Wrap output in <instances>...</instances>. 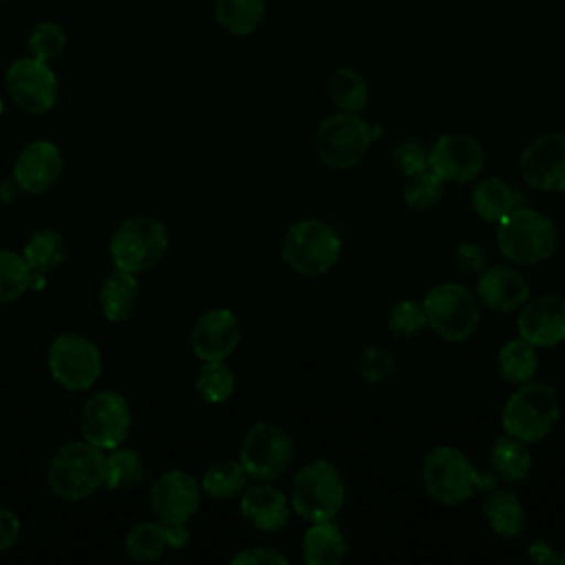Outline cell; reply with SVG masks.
<instances>
[{
    "mask_svg": "<svg viewBox=\"0 0 565 565\" xmlns=\"http://www.w3.org/2000/svg\"><path fill=\"white\" fill-rule=\"evenodd\" d=\"M422 483L435 501L457 505L470 499L477 490L490 492L497 486V477L494 472L477 470L461 450L437 446L424 457Z\"/></svg>",
    "mask_w": 565,
    "mask_h": 565,
    "instance_id": "1",
    "label": "cell"
},
{
    "mask_svg": "<svg viewBox=\"0 0 565 565\" xmlns=\"http://www.w3.org/2000/svg\"><path fill=\"white\" fill-rule=\"evenodd\" d=\"M106 452L86 439L62 444L46 468L51 492L64 501H82L104 483Z\"/></svg>",
    "mask_w": 565,
    "mask_h": 565,
    "instance_id": "2",
    "label": "cell"
},
{
    "mask_svg": "<svg viewBox=\"0 0 565 565\" xmlns=\"http://www.w3.org/2000/svg\"><path fill=\"white\" fill-rule=\"evenodd\" d=\"M497 245L510 263L539 265L556 252L558 230L550 216L519 205L499 221Z\"/></svg>",
    "mask_w": 565,
    "mask_h": 565,
    "instance_id": "3",
    "label": "cell"
},
{
    "mask_svg": "<svg viewBox=\"0 0 565 565\" xmlns=\"http://www.w3.org/2000/svg\"><path fill=\"white\" fill-rule=\"evenodd\" d=\"M377 135H382L380 126H371L358 113L338 110L318 124L313 148L324 166L347 170L362 161Z\"/></svg>",
    "mask_w": 565,
    "mask_h": 565,
    "instance_id": "4",
    "label": "cell"
},
{
    "mask_svg": "<svg viewBox=\"0 0 565 565\" xmlns=\"http://www.w3.org/2000/svg\"><path fill=\"white\" fill-rule=\"evenodd\" d=\"M342 241L320 218H302L287 227L280 241V256L287 267L302 276L327 274L340 258Z\"/></svg>",
    "mask_w": 565,
    "mask_h": 565,
    "instance_id": "5",
    "label": "cell"
},
{
    "mask_svg": "<svg viewBox=\"0 0 565 565\" xmlns=\"http://www.w3.org/2000/svg\"><path fill=\"white\" fill-rule=\"evenodd\" d=\"M561 406L556 391L547 382H525L505 399L501 426L525 444L539 441L554 428Z\"/></svg>",
    "mask_w": 565,
    "mask_h": 565,
    "instance_id": "6",
    "label": "cell"
},
{
    "mask_svg": "<svg viewBox=\"0 0 565 565\" xmlns=\"http://www.w3.org/2000/svg\"><path fill=\"white\" fill-rule=\"evenodd\" d=\"M166 225L148 214H137L119 223L110 236V260L117 269L141 274L152 269L168 249Z\"/></svg>",
    "mask_w": 565,
    "mask_h": 565,
    "instance_id": "7",
    "label": "cell"
},
{
    "mask_svg": "<svg viewBox=\"0 0 565 565\" xmlns=\"http://www.w3.org/2000/svg\"><path fill=\"white\" fill-rule=\"evenodd\" d=\"M344 505V481L327 459L305 463L291 483V508L298 516L316 523L331 521Z\"/></svg>",
    "mask_w": 565,
    "mask_h": 565,
    "instance_id": "8",
    "label": "cell"
},
{
    "mask_svg": "<svg viewBox=\"0 0 565 565\" xmlns=\"http://www.w3.org/2000/svg\"><path fill=\"white\" fill-rule=\"evenodd\" d=\"M428 327L448 342L468 340L481 320L479 302L472 291L459 282H441L433 287L424 300Z\"/></svg>",
    "mask_w": 565,
    "mask_h": 565,
    "instance_id": "9",
    "label": "cell"
},
{
    "mask_svg": "<svg viewBox=\"0 0 565 565\" xmlns=\"http://www.w3.org/2000/svg\"><path fill=\"white\" fill-rule=\"evenodd\" d=\"M46 366L51 377L66 391L90 388L104 369L99 347L82 333H60L46 355Z\"/></svg>",
    "mask_w": 565,
    "mask_h": 565,
    "instance_id": "10",
    "label": "cell"
},
{
    "mask_svg": "<svg viewBox=\"0 0 565 565\" xmlns=\"http://www.w3.org/2000/svg\"><path fill=\"white\" fill-rule=\"evenodd\" d=\"M294 457L291 437L271 422H256L243 435L238 461L254 481H274Z\"/></svg>",
    "mask_w": 565,
    "mask_h": 565,
    "instance_id": "11",
    "label": "cell"
},
{
    "mask_svg": "<svg viewBox=\"0 0 565 565\" xmlns=\"http://www.w3.org/2000/svg\"><path fill=\"white\" fill-rule=\"evenodd\" d=\"M132 428V411L128 399L117 391H97L93 393L79 413V430L82 439L93 446L113 450L121 446Z\"/></svg>",
    "mask_w": 565,
    "mask_h": 565,
    "instance_id": "12",
    "label": "cell"
},
{
    "mask_svg": "<svg viewBox=\"0 0 565 565\" xmlns=\"http://www.w3.org/2000/svg\"><path fill=\"white\" fill-rule=\"evenodd\" d=\"M4 84L11 102L29 115H44L57 104L60 84L49 62L20 57L7 68Z\"/></svg>",
    "mask_w": 565,
    "mask_h": 565,
    "instance_id": "13",
    "label": "cell"
},
{
    "mask_svg": "<svg viewBox=\"0 0 565 565\" xmlns=\"http://www.w3.org/2000/svg\"><path fill=\"white\" fill-rule=\"evenodd\" d=\"M486 150L477 137L468 132L441 135L428 150V168L446 183H466L481 174Z\"/></svg>",
    "mask_w": 565,
    "mask_h": 565,
    "instance_id": "14",
    "label": "cell"
},
{
    "mask_svg": "<svg viewBox=\"0 0 565 565\" xmlns=\"http://www.w3.org/2000/svg\"><path fill=\"white\" fill-rule=\"evenodd\" d=\"M523 181L543 192L565 190V132H543L532 139L519 159Z\"/></svg>",
    "mask_w": 565,
    "mask_h": 565,
    "instance_id": "15",
    "label": "cell"
},
{
    "mask_svg": "<svg viewBox=\"0 0 565 565\" xmlns=\"http://www.w3.org/2000/svg\"><path fill=\"white\" fill-rule=\"evenodd\" d=\"M148 499L157 521L188 523L201 503V483L185 470H168L152 483Z\"/></svg>",
    "mask_w": 565,
    "mask_h": 565,
    "instance_id": "16",
    "label": "cell"
},
{
    "mask_svg": "<svg viewBox=\"0 0 565 565\" xmlns=\"http://www.w3.org/2000/svg\"><path fill=\"white\" fill-rule=\"evenodd\" d=\"M241 342L238 318L230 309H207L190 331L192 353L201 362H225Z\"/></svg>",
    "mask_w": 565,
    "mask_h": 565,
    "instance_id": "17",
    "label": "cell"
},
{
    "mask_svg": "<svg viewBox=\"0 0 565 565\" xmlns=\"http://www.w3.org/2000/svg\"><path fill=\"white\" fill-rule=\"evenodd\" d=\"M516 331L536 349H547L565 340V298L541 294L521 305Z\"/></svg>",
    "mask_w": 565,
    "mask_h": 565,
    "instance_id": "18",
    "label": "cell"
},
{
    "mask_svg": "<svg viewBox=\"0 0 565 565\" xmlns=\"http://www.w3.org/2000/svg\"><path fill=\"white\" fill-rule=\"evenodd\" d=\"M64 170L60 148L49 139L29 141L15 157L13 179L26 194H44L51 190Z\"/></svg>",
    "mask_w": 565,
    "mask_h": 565,
    "instance_id": "19",
    "label": "cell"
},
{
    "mask_svg": "<svg viewBox=\"0 0 565 565\" xmlns=\"http://www.w3.org/2000/svg\"><path fill=\"white\" fill-rule=\"evenodd\" d=\"M190 543V530L185 523L141 521L132 525L124 539V550L130 561L152 563L159 561L166 550H181Z\"/></svg>",
    "mask_w": 565,
    "mask_h": 565,
    "instance_id": "20",
    "label": "cell"
},
{
    "mask_svg": "<svg viewBox=\"0 0 565 565\" xmlns=\"http://www.w3.org/2000/svg\"><path fill=\"white\" fill-rule=\"evenodd\" d=\"M477 296L488 309L510 313L521 309V305L530 298V287L519 269L494 265L479 274Z\"/></svg>",
    "mask_w": 565,
    "mask_h": 565,
    "instance_id": "21",
    "label": "cell"
},
{
    "mask_svg": "<svg viewBox=\"0 0 565 565\" xmlns=\"http://www.w3.org/2000/svg\"><path fill=\"white\" fill-rule=\"evenodd\" d=\"M241 514L263 532H276L289 521V499L269 481H256L241 492Z\"/></svg>",
    "mask_w": 565,
    "mask_h": 565,
    "instance_id": "22",
    "label": "cell"
},
{
    "mask_svg": "<svg viewBox=\"0 0 565 565\" xmlns=\"http://www.w3.org/2000/svg\"><path fill=\"white\" fill-rule=\"evenodd\" d=\"M139 298H141V289L137 282V274H130L117 267L102 280L99 294H97L99 311L108 322L128 320L137 311Z\"/></svg>",
    "mask_w": 565,
    "mask_h": 565,
    "instance_id": "23",
    "label": "cell"
},
{
    "mask_svg": "<svg viewBox=\"0 0 565 565\" xmlns=\"http://www.w3.org/2000/svg\"><path fill=\"white\" fill-rule=\"evenodd\" d=\"M347 554V541L331 521H316L302 534V561L307 565H335Z\"/></svg>",
    "mask_w": 565,
    "mask_h": 565,
    "instance_id": "24",
    "label": "cell"
},
{
    "mask_svg": "<svg viewBox=\"0 0 565 565\" xmlns=\"http://www.w3.org/2000/svg\"><path fill=\"white\" fill-rule=\"evenodd\" d=\"M470 203L479 218L499 223L514 207H519V192L503 179L486 177L475 185L470 194Z\"/></svg>",
    "mask_w": 565,
    "mask_h": 565,
    "instance_id": "25",
    "label": "cell"
},
{
    "mask_svg": "<svg viewBox=\"0 0 565 565\" xmlns=\"http://www.w3.org/2000/svg\"><path fill=\"white\" fill-rule=\"evenodd\" d=\"M22 258L26 260L29 269L33 271V276H46L51 271H55L64 258H66V241L64 236L53 230V227H42L35 230L24 247H22Z\"/></svg>",
    "mask_w": 565,
    "mask_h": 565,
    "instance_id": "26",
    "label": "cell"
},
{
    "mask_svg": "<svg viewBox=\"0 0 565 565\" xmlns=\"http://www.w3.org/2000/svg\"><path fill=\"white\" fill-rule=\"evenodd\" d=\"M483 516L497 536L514 539L525 527V510L519 497L510 490H490L483 503Z\"/></svg>",
    "mask_w": 565,
    "mask_h": 565,
    "instance_id": "27",
    "label": "cell"
},
{
    "mask_svg": "<svg viewBox=\"0 0 565 565\" xmlns=\"http://www.w3.org/2000/svg\"><path fill=\"white\" fill-rule=\"evenodd\" d=\"M530 450L525 441L503 435L499 437L490 448V468L497 479H503L508 483H519L530 475Z\"/></svg>",
    "mask_w": 565,
    "mask_h": 565,
    "instance_id": "28",
    "label": "cell"
},
{
    "mask_svg": "<svg viewBox=\"0 0 565 565\" xmlns=\"http://www.w3.org/2000/svg\"><path fill=\"white\" fill-rule=\"evenodd\" d=\"M539 366L536 347L523 340L521 335L514 340H508L497 355V371L499 377L508 384H525L534 377Z\"/></svg>",
    "mask_w": 565,
    "mask_h": 565,
    "instance_id": "29",
    "label": "cell"
},
{
    "mask_svg": "<svg viewBox=\"0 0 565 565\" xmlns=\"http://www.w3.org/2000/svg\"><path fill=\"white\" fill-rule=\"evenodd\" d=\"M146 466L141 452L135 448H113L106 450V466H104V483L106 490H130L143 481Z\"/></svg>",
    "mask_w": 565,
    "mask_h": 565,
    "instance_id": "30",
    "label": "cell"
},
{
    "mask_svg": "<svg viewBox=\"0 0 565 565\" xmlns=\"http://www.w3.org/2000/svg\"><path fill=\"white\" fill-rule=\"evenodd\" d=\"M214 18L227 33L249 35L265 18V0H214Z\"/></svg>",
    "mask_w": 565,
    "mask_h": 565,
    "instance_id": "31",
    "label": "cell"
},
{
    "mask_svg": "<svg viewBox=\"0 0 565 565\" xmlns=\"http://www.w3.org/2000/svg\"><path fill=\"white\" fill-rule=\"evenodd\" d=\"M329 97L333 106L342 113H362L369 102V84L366 79L349 66H340L329 75L327 82Z\"/></svg>",
    "mask_w": 565,
    "mask_h": 565,
    "instance_id": "32",
    "label": "cell"
},
{
    "mask_svg": "<svg viewBox=\"0 0 565 565\" xmlns=\"http://www.w3.org/2000/svg\"><path fill=\"white\" fill-rule=\"evenodd\" d=\"M247 472L236 459H218L207 466L201 479V490L212 499H232L243 492Z\"/></svg>",
    "mask_w": 565,
    "mask_h": 565,
    "instance_id": "33",
    "label": "cell"
},
{
    "mask_svg": "<svg viewBox=\"0 0 565 565\" xmlns=\"http://www.w3.org/2000/svg\"><path fill=\"white\" fill-rule=\"evenodd\" d=\"M31 282L33 271L29 269L22 254L13 249H0V307L22 298Z\"/></svg>",
    "mask_w": 565,
    "mask_h": 565,
    "instance_id": "34",
    "label": "cell"
},
{
    "mask_svg": "<svg viewBox=\"0 0 565 565\" xmlns=\"http://www.w3.org/2000/svg\"><path fill=\"white\" fill-rule=\"evenodd\" d=\"M194 388L207 404H221L234 393V375L225 362H203Z\"/></svg>",
    "mask_w": 565,
    "mask_h": 565,
    "instance_id": "35",
    "label": "cell"
},
{
    "mask_svg": "<svg viewBox=\"0 0 565 565\" xmlns=\"http://www.w3.org/2000/svg\"><path fill=\"white\" fill-rule=\"evenodd\" d=\"M444 194V181L430 170L422 168L406 177L404 183V201L413 210H430L439 203Z\"/></svg>",
    "mask_w": 565,
    "mask_h": 565,
    "instance_id": "36",
    "label": "cell"
},
{
    "mask_svg": "<svg viewBox=\"0 0 565 565\" xmlns=\"http://www.w3.org/2000/svg\"><path fill=\"white\" fill-rule=\"evenodd\" d=\"M26 49H29V55L40 60V62H51L55 57H60L66 49V33L64 29L53 22V20H44V22H38L29 38H26Z\"/></svg>",
    "mask_w": 565,
    "mask_h": 565,
    "instance_id": "37",
    "label": "cell"
},
{
    "mask_svg": "<svg viewBox=\"0 0 565 565\" xmlns=\"http://www.w3.org/2000/svg\"><path fill=\"white\" fill-rule=\"evenodd\" d=\"M386 324L388 329L399 335V338H411L415 333H419L428 320H426V311H424V305L422 302H415L411 298H404L399 302H395L388 311V318H386Z\"/></svg>",
    "mask_w": 565,
    "mask_h": 565,
    "instance_id": "38",
    "label": "cell"
},
{
    "mask_svg": "<svg viewBox=\"0 0 565 565\" xmlns=\"http://www.w3.org/2000/svg\"><path fill=\"white\" fill-rule=\"evenodd\" d=\"M395 371V358L380 344H366L358 355V373L373 384L386 382Z\"/></svg>",
    "mask_w": 565,
    "mask_h": 565,
    "instance_id": "39",
    "label": "cell"
},
{
    "mask_svg": "<svg viewBox=\"0 0 565 565\" xmlns=\"http://www.w3.org/2000/svg\"><path fill=\"white\" fill-rule=\"evenodd\" d=\"M455 263L461 274H468V276L481 274L486 269V254L479 243L466 241L455 249Z\"/></svg>",
    "mask_w": 565,
    "mask_h": 565,
    "instance_id": "40",
    "label": "cell"
},
{
    "mask_svg": "<svg viewBox=\"0 0 565 565\" xmlns=\"http://www.w3.org/2000/svg\"><path fill=\"white\" fill-rule=\"evenodd\" d=\"M397 157V166L399 170L408 177L422 168H428V152H424V148L415 141H404L397 146L395 150Z\"/></svg>",
    "mask_w": 565,
    "mask_h": 565,
    "instance_id": "41",
    "label": "cell"
},
{
    "mask_svg": "<svg viewBox=\"0 0 565 565\" xmlns=\"http://www.w3.org/2000/svg\"><path fill=\"white\" fill-rule=\"evenodd\" d=\"M232 565H287V558L271 547H247L232 556Z\"/></svg>",
    "mask_w": 565,
    "mask_h": 565,
    "instance_id": "42",
    "label": "cell"
},
{
    "mask_svg": "<svg viewBox=\"0 0 565 565\" xmlns=\"http://www.w3.org/2000/svg\"><path fill=\"white\" fill-rule=\"evenodd\" d=\"M20 530L22 525L18 514L11 508L0 505V554L9 552L15 545V541L20 539Z\"/></svg>",
    "mask_w": 565,
    "mask_h": 565,
    "instance_id": "43",
    "label": "cell"
},
{
    "mask_svg": "<svg viewBox=\"0 0 565 565\" xmlns=\"http://www.w3.org/2000/svg\"><path fill=\"white\" fill-rule=\"evenodd\" d=\"M527 558L539 565H556L563 563V556L547 543V541H534L527 545Z\"/></svg>",
    "mask_w": 565,
    "mask_h": 565,
    "instance_id": "44",
    "label": "cell"
},
{
    "mask_svg": "<svg viewBox=\"0 0 565 565\" xmlns=\"http://www.w3.org/2000/svg\"><path fill=\"white\" fill-rule=\"evenodd\" d=\"M2 110H4V106H2V99H0V115H2Z\"/></svg>",
    "mask_w": 565,
    "mask_h": 565,
    "instance_id": "45",
    "label": "cell"
},
{
    "mask_svg": "<svg viewBox=\"0 0 565 565\" xmlns=\"http://www.w3.org/2000/svg\"><path fill=\"white\" fill-rule=\"evenodd\" d=\"M563 556V563H565V554H561Z\"/></svg>",
    "mask_w": 565,
    "mask_h": 565,
    "instance_id": "46",
    "label": "cell"
}]
</instances>
